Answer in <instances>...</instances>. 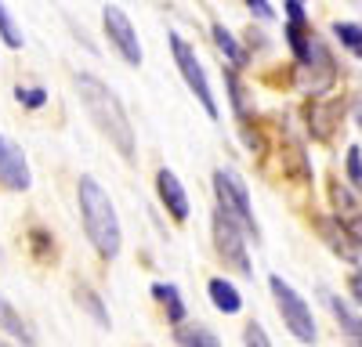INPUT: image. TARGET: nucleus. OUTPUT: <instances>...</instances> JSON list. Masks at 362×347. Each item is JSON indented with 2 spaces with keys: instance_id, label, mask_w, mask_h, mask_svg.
Wrapping results in <instances>:
<instances>
[{
  "instance_id": "f257e3e1",
  "label": "nucleus",
  "mask_w": 362,
  "mask_h": 347,
  "mask_svg": "<svg viewBox=\"0 0 362 347\" xmlns=\"http://www.w3.org/2000/svg\"><path fill=\"white\" fill-rule=\"evenodd\" d=\"M76 95H80V105L87 112V120L109 138V145H116L119 156H124L127 163H134V156H138L134 127H131L127 109H124V102L116 98L112 87L102 83L98 76H90V73H80L76 76Z\"/></svg>"
},
{
  "instance_id": "f03ea898",
  "label": "nucleus",
  "mask_w": 362,
  "mask_h": 347,
  "mask_svg": "<svg viewBox=\"0 0 362 347\" xmlns=\"http://www.w3.org/2000/svg\"><path fill=\"white\" fill-rule=\"evenodd\" d=\"M76 199H80V217H83V231L90 246H95L105 260H112L119 253V243H124V231H119V217L112 210V199L105 195V188L83 174L76 185Z\"/></svg>"
},
{
  "instance_id": "7ed1b4c3",
  "label": "nucleus",
  "mask_w": 362,
  "mask_h": 347,
  "mask_svg": "<svg viewBox=\"0 0 362 347\" xmlns=\"http://www.w3.org/2000/svg\"><path fill=\"white\" fill-rule=\"evenodd\" d=\"M214 195H218V210H225L239 228H247L254 243L261 239V224L254 217V202H250V192H247V181L239 178L235 170H214Z\"/></svg>"
},
{
  "instance_id": "20e7f679",
  "label": "nucleus",
  "mask_w": 362,
  "mask_h": 347,
  "mask_svg": "<svg viewBox=\"0 0 362 347\" xmlns=\"http://www.w3.org/2000/svg\"><path fill=\"white\" fill-rule=\"evenodd\" d=\"M268 286H272V297H276V308H279V315H283V326H286L300 343H315V318H312L308 300L300 297L283 275H272Z\"/></svg>"
},
{
  "instance_id": "39448f33",
  "label": "nucleus",
  "mask_w": 362,
  "mask_h": 347,
  "mask_svg": "<svg viewBox=\"0 0 362 347\" xmlns=\"http://www.w3.org/2000/svg\"><path fill=\"white\" fill-rule=\"evenodd\" d=\"M210 228H214V250H218V257L225 260L228 268H235V275L254 279L250 257H247V239H243V228H239V224H235L225 210H214V221H210Z\"/></svg>"
},
{
  "instance_id": "423d86ee",
  "label": "nucleus",
  "mask_w": 362,
  "mask_h": 347,
  "mask_svg": "<svg viewBox=\"0 0 362 347\" xmlns=\"http://www.w3.org/2000/svg\"><path fill=\"white\" fill-rule=\"evenodd\" d=\"M170 51H174V62H177V73H181V80L189 83V91L199 98V105L206 109V116L210 120H218L221 116V109H218V102H214V91H210V80H206V73H203V66H199V58H196V51L181 40L177 33H170Z\"/></svg>"
},
{
  "instance_id": "0eeeda50",
  "label": "nucleus",
  "mask_w": 362,
  "mask_h": 347,
  "mask_svg": "<svg viewBox=\"0 0 362 347\" xmlns=\"http://www.w3.org/2000/svg\"><path fill=\"white\" fill-rule=\"evenodd\" d=\"M102 25H105V37H109V44L116 47V54L124 58L127 66H141V44H138V33H134V25H131V18L124 15V8H116V4H109V8H102Z\"/></svg>"
},
{
  "instance_id": "6e6552de",
  "label": "nucleus",
  "mask_w": 362,
  "mask_h": 347,
  "mask_svg": "<svg viewBox=\"0 0 362 347\" xmlns=\"http://www.w3.org/2000/svg\"><path fill=\"white\" fill-rule=\"evenodd\" d=\"M29 185H33V174H29V163H25L22 149L8 134H0V188L29 192Z\"/></svg>"
},
{
  "instance_id": "1a4fd4ad",
  "label": "nucleus",
  "mask_w": 362,
  "mask_h": 347,
  "mask_svg": "<svg viewBox=\"0 0 362 347\" xmlns=\"http://www.w3.org/2000/svg\"><path fill=\"white\" fill-rule=\"evenodd\" d=\"M315 228H319V236L326 239V246L334 250V253H341L344 260H358V253H362V239L355 236V231H351L341 217H319Z\"/></svg>"
},
{
  "instance_id": "9d476101",
  "label": "nucleus",
  "mask_w": 362,
  "mask_h": 347,
  "mask_svg": "<svg viewBox=\"0 0 362 347\" xmlns=\"http://www.w3.org/2000/svg\"><path fill=\"white\" fill-rule=\"evenodd\" d=\"M156 195H160V202L167 207V214L174 217V221H185L189 217V195H185V188H181V181H177V174L174 170H160L156 174Z\"/></svg>"
},
{
  "instance_id": "9b49d317",
  "label": "nucleus",
  "mask_w": 362,
  "mask_h": 347,
  "mask_svg": "<svg viewBox=\"0 0 362 347\" xmlns=\"http://www.w3.org/2000/svg\"><path fill=\"white\" fill-rule=\"evenodd\" d=\"M326 304H329V311H334V318L341 322L344 343H348V347H362V315H355L351 304H344V300L334 297V293H326Z\"/></svg>"
},
{
  "instance_id": "f8f14e48",
  "label": "nucleus",
  "mask_w": 362,
  "mask_h": 347,
  "mask_svg": "<svg viewBox=\"0 0 362 347\" xmlns=\"http://www.w3.org/2000/svg\"><path fill=\"white\" fill-rule=\"evenodd\" d=\"M286 44L297 58V66H305L308 62V54H312V29H308V18H290L286 22Z\"/></svg>"
},
{
  "instance_id": "ddd939ff",
  "label": "nucleus",
  "mask_w": 362,
  "mask_h": 347,
  "mask_svg": "<svg viewBox=\"0 0 362 347\" xmlns=\"http://www.w3.org/2000/svg\"><path fill=\"white\" fill-rule=\"evenodd\" d=\"M206 293H210V300H214V308L221 315H239V308H243V297H239V289L228 279H210Z\"/></svg>"
},
{
  "instance_id": "4468645a",
  "label": "nucleus",
  "mask_w": 362,
  "mask_h": 347,
  "mask_svg": "<svg viewBox=\"0 0 362 347\" xmlns=\"http://www.w3.org/2000/svg\"><path fill=\"white\" fill-rule=\"evenodd\" d=\"M153 297L167 308V318H170L174 326L185 322V300H181V293H177L174 282H156V286H153Z\"/></svg>"
},
{
  "instance_id": "2eb2a0df",
  "label": "nucleus",
  "mask_w": 362,
  "mask_h": 347,
  "mask_svg": "<svg viewBox=\"0 0 362 347\" xmlns=\"http://www.w3.org/2000/svg\"><path fill=\"white\" fill-rule=\"evenodd\" d=\"M210 37H214L218 51L228 58V66H232V69H243V66H247V51L235 44V37L228 33V29H225L221 22H214V29H210Z\"/></svg>"
},
{
  "instance_id": "dca6fc26",
  "label": "nucleus",
  "mask_w": 362,
  "mask_h": 347,
  "mask_svg": "<svg viewBox=\"0 0 362 347\" xmlns=\"http://www.w3.org/2000/svg\"><path fill=\"white\" fill-rule=\"evenodd\" d=\"M174 340H177V347H221V340L206 326H189V322L174 326Z\"/></svg>"
},
{
  "instance_id": "f3484780",
  "label": "nucleus",
  "mask_w": 362,
  "mask_h": 347,
  "mask_svg": "<svg viewBox=\"0 0 362 347\" xmlns=\"http://www.w3.org/2000/svg\"><path fill=\"white\" fill-rule=\"evenodd\" d=\"M0 329H4V333H11V336H18L22 343H33L37 336H33V329H29L25 326V318L4 300V297H0Z\"/></svg>"
},
{
  "instance_id": "a211bd4d",
  "label": "nucleus",
  "mask_w": 362,
  "mask_h": 347,
  "mask_svg": "<svg viewBox=\"0 0 362 347\" xmlns=\"http://www.w3.org/2000/svg\"><path fill=\"white\" fill-rule=\"evenodd\" d=\"M76 300L87 308V315L95 318L102 329H109V311H105V304H102V297L95 293V289H90V286H76Z\"/></svg>"
},
{
  "instance_id": "6ab92c4d",
  "label": "nucleus",
  "mask_w": 362,
  "mask_h": 347,
  "mask_svg": "<svg viewBox=\"0 0 362 347\" xmlns=\"http://www.w3.org/2000/svg\"><path fill=\"white\" fill-rule=\"evenodd\" d=\"M225 87H228V102H232L235 116H239V120L247 123V116H250V109H247V87L239 83L235 69H225Z\"/></svg>"
},
{
  "instance_id": "aec40b11",
  "label": "nucleus",
  "mask_w": 362,
  "mask_h": 347,
  "mask_svg": "<svg viewBox=\"0 0 362 347\" xmlns=\"http://www.w3.org/2000/svg\"><path fill=\"white\" fill-rule=\"evenodd\" d=\"M334 37L341 40V47H348L355 58H362V25L358 22H334Z\"/></svg>"
},
{
  "instance_id": "412c9836",
  "label": "nucleus",
  "mask_w": 362,
  "mask_h": 347,
  "mask_svg": "<svg viewBox=\"0 0 362 347\" xmlns=\"http://www.w3.org/2000/svg\"><path fill=\"white\" fill-rule=\"evenodd\" d=\"M0 40H4L8 47H22V29L15 25L8 4H0Z\"/></svg>"
},
{
  "instance_id": "4be33fe9",
  "label": "nucleus",
  "mask_w": 362,
  "mask_h": 347,
  "mask_svg": "<svg viewBox=\"0 0 362 347\" xmlns=\"http://www.w3.org/2000/svg\"><path fill=\"white\" fill-rule=\"evenodd\" d=\"M344 170H348V181L362 192V149H348V163H344Z\"/></svg>"
},
{
  "instance_id": "5701e85b",
  "label": "nucleus",
  "mask_w": 362,
  "mask_h": 347,
  "mask_svg": "<svg viewBox=\"0 0 362 347\" xmlns=\"http://www.w3.org/2000/svg\"><path fill=\"white\" fill-rule=\"evenodd\" d=\"M243 343L247 347H272V340H268V333H264L261 322H247L243 326Z\"/></svg>"
},
{
  "instance_id": "b1692460",
  "label": "nucleus",
  "mask_w": 362,
  "mask_h": 347,
  "mask_svg": "<svg viewBox=\"0 0 362 347\" xmlns=\"http://www.w3.org/2000/svg\"><path fill=\"white\" fill-rule=\"evenodd\" d=\"M18 102L25 105V109H40L44 102H47V91H44V87H18Z\"/></svg>"
},
{
  "instance_id": "393cba45",
  "label": "nucleus",
  "mask_w": 362,
  "mask_h": 347,
  "mask_svg": "<svg viewBox=\"0 0 362 347\" xmlns=\"http://www.w3.org/2000/svg\"><path fill=\"white\" fill-rule=\"evenodd\" d=\"M348 293H351V300L362 308V268H355V272L348 275Z\"/></svg>"
},
{
  "instance_id": "a878e982",
  "label": "nucleus",
  "mask_w": 362,
  "mask_h": 347,
  "mask_svg": "<svg viewBox=\"0 0 362 347\" xmlns=\"http://www.w3.org/2000/svg\"><path fill=\"white\" fill-rule=\"evenodd\" d=\"M247 8H250L257 18H264V22H268L272 15H276V11H272V4H268V0H247Z\"/></svg>"
},
{
  "instance_id": "bb28decb",
  "label": "nucleus",
  "mask_w": 362,
  "mask_h": 347,
  "mask_svg": "<svg viewBox=\"0 0 362 347\" xmlns=\"http://www.w3.org/2000/svg\"><path fill=\"white\" fill-rule=\"evenodd\" d=\"M358 127H362V102H358Z\"/></svg>"
},
{
  "instance_id": "cd10ccee",
  "label": "nucleus",
  "mask_w": 362,
  "mask_h": 347,
  "mask_svg": "<svg viewBox=\"0 0 362 347\" xmlns=\"http://www.w3.org/2000/svg\"><path fill=\"white\" fill-rule=\"evenodd\" d=\"M0 347H8V343H4V340H0Z\"/></svg>"
}]
</instances>
